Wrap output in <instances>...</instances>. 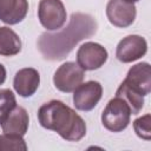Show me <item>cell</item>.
Here are the masks:
<instances>
[{
    "label": "cell",
    "instance_id": "277c9868",
    "mask_svg": "<svg viewBox=\"0 0 151 151\" xmlns=\"http://www.w3.org/2000/svg\"><path fill=\"white\" fill-rule=\"evenodd\" d=\"M38 18L46 29L58 31L66 22L67 13L61 0H40Z\"/></svg>",
    "mask_w": 151,
    "mask_h": 151
},
{
    "label": "cell",
    "instance_id": "e0dca14e",
    "mask_svg": "<svg viewBox=\"0 0 151 151\" xmlns=\"http://www.w3.org/2000/svg\"><path fill=\"white\" fill-rule=\"evenodd\" d=\"M17 105L14 93L8 88H0V125Z\"/></svg>",
    "mask_w": 151,
    "mask_h": 151
},
{
    "label": "cell",
    "instance_id": "8fae6325",
    "mask_svg": "<svg viewBox=\"0 0 151 151\" xmlns=\"http://www.w3.org/2000/svg\"><path fill=\"white\" fill-rule=\"evenodd\" d=\"M40 85V74L33 67H25L19 70L13 79V87L15 92L22 97H32Z\"/></svg>",
    "mask_w": 151,
    "mask_h": 151
},
{
    "label": "cell",
    "instance_id": "6da1fadb",
    "mask_svg": "<svg viewBox=\"0 0 151 151\" xmlns=\"http://www.w3.org/2000/svg\"><path fill=\"white\" fill-rule=\"evenodd\" d=\"M97 32L96 20L84 13H73L67 27L63 31L44 33L38 40V48L44 58L48 60L64 59L73 47L83 39L90 38Z\"/></svg>",
    "mask_w": 151,
    "mask_h": 151
},
{
    "label": "cell",
    "instance_id": "7c38bea8",
    "mask_svg": "<svg viewBox=\"0 0 151 151\" xmlns=\"http://www.w3.org/2000/svg\"><path fill=\"white\" fill-rule=\"evenodd\" d=\"M29 118L27 111L22 106L15 105L13 110L8 113L5 120L1 123V129L4 133L8 134H17V136H25L28 130Z\"/></svg>",
    "mask_w": 151,
    "mask_h": 151
},
{
    "label": "cell",
    "instance_id": "2e32d148",
    "mask_svg": "<svg viewBox=\"0 0 151 151\" xmlns=\"http://www.w3.org/2000/svg\"><path fill=\"white\" fill-rule=\"evenodd\" d=\"M26 151L27 145L21 136L4 133L0 136V151Z\"/></svg>",
    "mask_w": 151,
    "mask_h": 151
},
{
    "label": "cell",
    "instance_id": "30bf717a",
    "mask_svg": "<svg viewBox=\"0 0 151 151\" xmlns=\"http://www.w3.org/2000/svg\"><path fill=\"white\" fill-rule=\"evenodd\" d=\"M134 91L139 92L142 96H146L151 91V67L149 63H138L133 65L124 80Z\"/></svg>",
    "mask_w": 151,
    "mask_h": 151
},
{
    "label": "cell",
    "instance_id": "3957f363",
    "mask_svg": "<svg viewBox=\"0 0 151 151\" xmlns=\"http://www.w3.org/2000/svg\"><path fill=\"white\" fill-rule=\"evenodd\" d=\"M131 114V109L127 103L116 96L106 104L101 113V123L104 127L111 132H122L130 124Z\"/></svg>",
    "mask_w": 151,
    "mask_h": 151
},
{
    "label": "cell",
    "instance_id": "7a4b0ae2",
    "mask_svg": "<svg viewBox=\"0 0 151 151\" xmlns=\"http://www.w3.org/2000/svg\"><path fill=\"white\" fill-rule=\"evenodd\" d=\"M38 120L42 127L68 142H78L86 134L84 119L61 100L53 99L42 104L38 110Z\"/></svg>",
    "mask_w": 151,
    "mask_h": 151
},
{
    "label": "cell",
    "instance_id": "ba28073f",
    "mask_svg": "<svg viewBox=\"0 0 151 151\" xmlns=\"http://www.w3.org/2000/svg\"><path fill=\"white\" fill-rule=\"evenodd\" d=\"M147 52V42L145 38L137 35V34H131L125 38H123L116 50V57L119 61L127 64L136 61L144 57Z\"/></svg>",
    "mask_w": 151,
    "mask_h": 151
},
{
    "label": "cell",
    "instance_id": "5bb4252c",
    "mask_svg": "<svg viewBox=\"0 0 151 151\" xmlns=\"http://www.w3.org/2000/svg\"><path fill=\"white\" fill-rule=\"evenodd\" d=\"M21 51L19 35L9 27H0V55L12 57Z\"/></svg>",
    "mask_w": 151,
    "mask_h": 151
},
{
    "label": "cell",
    "instance_id": "8992f818",
    "mask_svg": "<svg viewBox=\"0 0 151 151\" xmlns=\"http://www.w3.org/2000/svg\"><path fill=\"white\" fill-rule=\"evenodd\" d=\"M107 51L98 42L87 41L77 51V64L84 71H93L100 68L107 60Z\"/></svg>",
    "mask_w": 151,
    "mask_h": 151
},
{
    "label": "cell",
    "instance_id": "5b68a950",
    "mask_svg": "<svg viewBox=\"0 0 151 151\" xmlns=\"http://www.w3.org/2000/svg\"><path fill=\"white\" fill-rule=\"evenodd\" d=\"M84 70L73 61H66L60 65L53 76V83L57 90L70 93L73 92L84 80Z\"/></svg>",
    "mask_w": 151,
    "mask_h": 151
},
{
    "label": "cell",
    "instance_id": "9a60e30c",
    "mask_svg": "<svg viewBox=\"0 0 151 151\" xmlns=\"http://www.w3.org/2000/svg\"><path fill=\"white\" fill-rule=\"evenodd\" d=\"M116 96L123 98L127 103V105L131 109V113L132 114H138L142 111L143 106H144V96H142L139 92H137L133 88H131L124 81L117 88Z\"/></svg>",
    "mask_w": 151,
    "mask_h": 151
},
{
    "label": "cell",
    "instance_id": "d6986e66",
    "mask_svg": "<svg viewBox=\"0 0 151 151\" xmlns=\"http://www.w3.org/2000/svg\"><path fill=\"white\" fill-rule=\"evenodd\" d=\"M6 80V68L2 64H0V85H2Z\"/></svg>",
    "mask_w": 151,
    "mask_h": 151
},
{
    "label": "cell",
    "instance_id": "9c48e42d",
    "mask_svg": "<svg viewBox=\"0 0 151 151\" xmlns=\"http://www.w3.org/2000/svg\"><path fill=\"white\" fill-rule=\"evenodd\" d=\"M106 15L113 26L124 28L133 24L137 11L133 2H129L126 0H109Z\"/></svg>",
    "mask_w": 151,
    "mask_h": 151
},
{
    "label": "cell",
    "instance_id": "ac0fdd59",
    "mask_svg": "<svg viewBox=\"0 0 151 151\" xmlns=\"http://www.w3.org/2000/svg\"><path fill=\"white\" fill-rule=\"evenodd\" d=\"M133 129L136 134L139 138L144 140H150L151 139V114L146 113L145 116L137 118L133 122Z\"/></svg>",
    "mask_w": 151,
    "mask_h": 151
},
{
    "label": "cell",
    "instance_id": "4fadbf2b",
    "mask_svg": "<svg viewBox=\"0 0 151 151\" xmlns=\"http://www.w3.org/2000/svg\"><path fill=\"white\" fill-rule=\"evenodd\" d=\"M28 12L27 0H0V20L7 25L21 22Z\"/></svg>",
    "mask_w": 151,
    "mask_h": 151
},
{
    "label": "cell",
    "instance_id": "ffe728a7",
    "mask_svg": "<svg viewBox=\"0 0 151 151\" xmlns=\"http://www.w3.org/2000/svg\"><path fill=\"white\" fill-rule=\"evenodd\" d=\"M126 1H129V2H133V4H134V2H137V1H139V0H126Z\"/></svg>",
    "mask_w": 151,
    "mask_h": 151
},
{
    "label": "cell",
    "instance_id": "52a82bcc",
    "mask_svg": "<svg viewBox=\"0 0 151 151\" xmlns=\"http://www.w3.org/2000/svg\"><path fill=\"white\" fill-rule=\"evenodd\" d=\"M103 96V86L100 83L90 80L81 83L73 91V104L79 111L93 110Z\"/></svg>",
    "mask_w": 151,
    "mask_h": 151
}]
</instances>
